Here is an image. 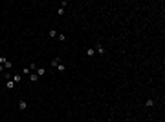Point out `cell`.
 <instances>
[{
    "instance_id": "3",
    "label": "cell",
    "mask_w": 165,
    "mask_h": 122,
    "mask_svg": "<svg viewBox=\"0 0 165 122\" xmlns=\"http://www.w3.org/2000/svg\"><path fill=\"white\" fill-rule=\"evenodd\" d=\"M94 51H95V53H99V55H103V53H105V47H103L101 44H97V46H95V49H94Z\"/></svg>"
},
{
    "instance_id": "1",
    "label": "cell",
    "mask_w": 165,
    "mask_h": 122,
    "mask_svg": "<svg viewBox=\"0 0 165 122\" xmlns=\"http://www.w3.org/2000/svg\"><path fill=\"white\" fill-rule=\"evenodd\" d=\"M26 108H28V102L22 98V100H18V109L20 111H26Z\"/></svg>"
},
{
    "instance_id": "14",
    "label": "cell",
    "mask_w": 165,
    "mask_h": 122,
    "mask_svg": "<svg viewBox=\"0 0 165 122\" xmlns=\"http://www.w3.org/2000/svg\"><path fill=\"white\" fill-rule=\"evenodd\" d=\"M29 71H31L29 68H24V69H22V73H24V75H29Z\"/></svg>"
},
{
    "instance_id": "7",
    "label": "cell",
    "mask_w": 165,
    "mask_h": 122,
    "mask_svg": "<svg viewBox=\"0 0 165 122\" xmlns=\"http://www.w3.org/2000/svg\"><path fill=\"white\" fill-rule=\"evenodd\" d=\"M152 106H154V100H152V98H148V100L145 102V108H152Z\"/></svg>"
},
{
    "instance_id": "9",
    "label": "cell",
    "mask_w": 165,
    "mask_h": 122,
    "mask_svg": "<svg viewBox=\"0 0 165 122\" xmlns=\"http://www.w3.org/2000/svg\"><path fill=\"white\" fill-rule=\"evenodd\" d=\"M11 80L16 84V82H20V80H22V77H20V75H15V77H11Z\"/></svg>"
},
{
    "instance_id": "11",
    "label": "cell",
    "mask_w": 165,
    "mask_h": 122,
    "mask_svg": "<svg viewBox=\"0 0 165 122\" xmlns=\"http://www.w3.org/2000/svg\"><path fill=\"white\" fill-rule=\"evenodd\" d=\"M57 68H59V71H64V69H66V66H64V64H62V62H61V64H59Z\"/></svg>"
},
{
    "instance_id": "16",
    "label": "cell",
    "mask_w": 165,
    "mask_h": 122,
    "mask_svg": "<svg viewBox=\"0 0 165 122\" xmlns=\"http://www.w3.org/2000/svg\"><path fill=\"white\" fill-rule=\"evenodd\" d=\"M0 73H6V69H4V66L0 64Z\"/></svg>"
},
{
    "instance_id": "10",
    "label": "cell",
    "mask_w": 165,
    "mask_h": 122,
    "mask_svg": "<svg viewBox=\"0 0 165 122\" xmlns=\"http://www.w3.org/2000/svg\"><path fill=\"white\" fill-rule=\"evenodd\" d=\"M2 66H4V69H11V68H13V64H11V62H9V60L6 62V64H2Z\"/></svg>"
},
{
    "instance_id": "2",
    "label": "cell",
    "mask_w": 165,
    "mask_h": 122,
    "mask_svg": "<svg viewBox=\"0 0 165 122\" xmlns=\"http://www.w3.org/2000/svg\"><path fill=\"white\" fill-rule=\"evenodd\" d=\"M35 73H37L39 78H41L42 75H46V68H37V69H35Z\"/></svg>"
},
{
    "instance_id": "5",
    "label": "cell",
    "mask_w": 165,
    "mask_h": 122,
    "mask_svg": "<svg viewBox=\"0 0 165 122\" xmlns=\"http://www.w3.org/2000/svg\"><path fill=\"white\" fill-rule=\"evenodd\" d=\"M57 35H59V33L55 31V29H51V31L48 33V37H50V38H57Z\"/></svg>"
},
{
    "instance_id": "8",
    "label": "cell",
    "mask_w": 165,
    "mask_h": 122,
    "mask_svg": "<svg viewBox=\"0 0 165 122\" xmlns=\"http://www.w3.org/2000/svg\"><path fill=\"white\" fill-rule=\"evenodd\" d=\"M59 64H61V58H53V60H51V66H53V68H57Z\"/></svg>"
},
{
    "instance_id": "15",
    "label": "cell",
    "mask_w": 165,
    "mask_h": 122,
    "mask_svg": "<svg viewBox=\"0 0 165 122\" xmlns=\"http://www.w3.org/2000/svg\"><path fill=\"white\" fill-rule=\"evenodd\" d=\"M57 15H59V16H62V15H64V9H62V7H59V11H57Z\"/></svg>"
},
{
    "instance_id": "13",
    "label": "cell",
    "mask_w": 165,
    "mask_h": 122,
    "mask_svg": "<svg viewBox=\"0 0 165 122\" xmlns=\"http://www.w3.org/2000/svg\"><path fill=\"white\" fill-rule=\"evenodd\" d=\"M86 53H88V57H94V55H95V51H94V49H88Z\"/></svg>"
},
{
    "instance_id": "4",
    "label": "cell",
    "mask_w": 165,
    "mask_h": 122,
    "mask_svg": "<svg viewBox=\"0 0 165 122\" xmlns=\"http://www.w3.org/2000/svg\"><path fill=\"white\" fill-rule=\"evenodd\" d=\"M29 80H31V82H37L39 80V75L37 73H29Z\"/></svg>"
},
{
    "instance_id": "6",
    "label": "cell",
    "mask_w": 165,
    "mask_h": 122,
    "mask_svg": "<svg viewBox=\"0 0 165 122\" xmlns=\"http://www.w3.org/2000/svg\"><path fill=\"white\" fill-rule=\"evenodd\" d=\"M6 88H8V89H13V88H15V82H13V80H8V82H6Z\"/></svg>"
},
{
    "instance_id": "12",
    "label": "cell",
    "mask_w": 165,
    "mask_h": 122,
    "mask_svg": "<svg viewBox=\"0 0 165 122\" xmlns=\"http://www.w3.org/2000/svg\"><path fill=\"white\" fill-rule=\"evenodd\" d=\"M57 38H59L61 42H64V40H66V35H57Z\"/></svg>"
}]
</instances>
